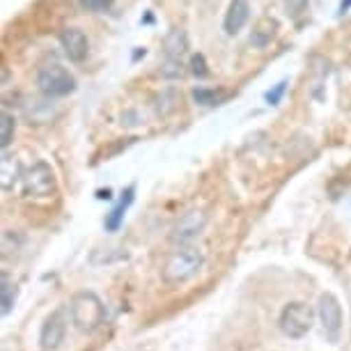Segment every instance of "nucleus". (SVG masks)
<instances>
[{
    "label": "nucleus",
    "instance_id": "obj_1",
    "mask_svg": "<svg viewBox=\"0 0 351 351\" xmlns=\"http://www.w3.org/2000/svg\"><path fill=\"white\" fill-rule=\"evenodd\" d=\"M69 317L78 330L92 333L106 324V306L95 291H76L69 301Z\"/></svg>",
    "mask_w": 351,
    "mask_h": 351
},
{
    "label": "nucleus",
    "instance_id": "obj_2",
    "mask_svg": "<svg viewBox=\"0 0 351 351\" xmlns=\"http://www.w3.org/2000/svg\"><path fill=\"white\" fill-rule=\"evenodd\" d=\"M202 264L204 255L200 250L193 246H184L168 255V260H165L161 269V278L165 285H184L202 269Z\"/></svg>",
    "mask_w": 351,
    "mask_h": 351
},
{
    "label": "nucleus",
    "instance_id": "obj_3",
    "mask_svg": "<svg viewBox=\"0 0 351 351\" xmlns=\"http://www.w3.org/2000/svg\"><path fill=\"white\" fill-rule=\"evenodd\" d=\"M37 85L46 97H67L76 90V78L58 60H49L37 71Z\"/></svg>",
    "mask_w": 351,
    "mask_h": 351
},
{
    "label": "nucleus",
    "instance_id": "obj_4",
    "mask_svg": "<svg viewBox=\"0 0 351 351\" xmlns=\"http://www.w3.org/2000/svg\"><path fill=\"white\" fill-rule=\"evenodd\" d=\"M315 310L303 301H291L280 313V330L291 340H301L313 330Z\"/></svg>",
    "mask_w": 351,
    "mask_h": 351
},
{
    "label": "nucleus",
    "instance_id": "obj_5",
    "mask_svg": "<svg viewBox=\"0 0 351 351\" xmlns=\"http://www.w3.org/2000/svg\"><path fill=\"white\" fill-rule=\"evenodd\" d=\"M21 191L25 197H51L56 193V175L44 161L32 163L21 172Z\"/></svg>",
    "mask_w": 351,
    "mask_h": 351
},
{
    "label": "nucleus",
    "instance_id": "obj_6",
    "mask_svg": "<svg viewBox=\"0 0 351 351\" xmlns=\"http://www.w3.org/2000/svg\"><path fill=\"white\" fill-rule=\"evenodd\" d=\"M317 315H319V322H322V328H324L326 340L330 344H335L342 335V306H340V301H337V296L330 294V291L322 294Z\"/></svg>",
    "mask_w": 351,
    "mask_h": 351
},
{
    "label": "nucleus",
    "instance_id": "obj_7",
    "mask_svg": "<svg viewBox=\"0 0 351 351\" xmlns=\"http://www.w3.org/2000/svg\"><path fill=\"white\" fill-rule=\"evenodd\" d=\"M67 328H69V313L67 310H56L44 319L42 330H39V347L44 351H56L60 349V344L67 337Z\"/></svg>",
    "mask_w": 351,
    "mask_h": 351
},
{
    "label": "nucleus",
    "instance_id": "obj_8",
    "mask_svg": "<svg viewBox=\"0 0 351 351\" xmlns=\"http://www.w3.org/2000/svg\"><path fill=\"white\" fill-rule=\"evenodd\" d=\"M207 221H209V216L200 209L186 211V214L175 223V228H172V232H170V239L184 246V243L193 241L195 237L202 234V230L207 228Z\"/></svg>",
    "mask_w": 351,
    "mask_h": 351
},
{
    "label": "nucleus",
    "instance_id": "obj_9",
    "mask_svg": "<svg viewBox=\"0 0 351 351\" xmlns=\"http://www.w3.org/2000/svg\"><path fill=\"white\" fill-rule=\"evenodd\" d=\"M60 42H62V49H64V56H67L71 62H83L85 58H88L90 44H88V37H85L83 30L67 28L60 35Z\"/></svg>",
    "mask_w": 351,
    "mask_h": 351
},
{
    "label": "nucleus",
    "instance_id": "obj_10",
    "mask_svg": "<svg viewBox=\"0 0 351 351\" xmlns=\"http://www.w3.org/2000/svg\"><path fill=\"white\" fill-rule=\"evenodd\" d=\"M134 197H136V186H129L127 191H122V197L120 202L112 207L108 214H106V221H104V228L106 232H117L122 228L124 223V216H127V209L134 204Z\"/></svg>",
    "mask_w": 351,
    "mask_h": 351
},
{
    "label": "nucleus",
    "instance_id": "obj_11",
    "mask_svg": "<svg viewBox=\"0 0 351 351\" xmlns=\"http://www.w3.org/2000/svg\"><path fill=\"white\" fill-rule=\"evenodd\" d=\"M248 16H250L248 0H232L228 14H225V32H228V35H237V32L246 25Z\"/></svg>",
    "mask_w": 351,
    "mask_h": 351
},
{
    "label": "nucleus",
    "instance_id": "obj_12",
    "mask_svg": "<svg viewBox=\"0 0 351 351\" xmlns=\"http://www.w3.org/2000/svg\"><path fill=\"white\" fill-rule=\"evenodd\" d=\"M163 51L168 56V60H180L186 53V35L182 30H170L168 37L163 39Z\"/></svg>",
    "mask_w": 351,
    "mask_h": 351
},
{
    "label": "nucleus",
    "instance_id": "obj_13",
    "mask_svg": "<svg viewBox=\"0 0 351 351\" xmlns=\"http://www.w3.org/2000/svg\"><path fill=\"white\" fill-rule=\"evenodd\" d=\"M16 285L10 280L8 274H3V287H0V301H3V317H8L12 313L16 303Z\"/></svg>",
    "mask_w": 351,
    "mask_h": 351
},
{
    "label": "nucleus",
    "instance_id": "obj_14",
    "mask_svg": "<svg viewBox=\"0 0 351 351\" xmlns=\"http://www.w3.org/2000/svg\"><path fill=\"white\" fill-rule=\"evenodd\" d=\"M12 138H14V117L5 110L3 117H0V145L8 147V145L12 143Z\"/></svg>",
    "mask_w": 351,
    "mask_h": 351
},
{
    "label": "nucleus",
    "instance_id": "obj_15",
    "mask_svg": "<svg viewBox=\"0 0 351 351\" xmlns=\"http://www.w3.org/2000/svg\"><path fill=\"white\" fill-rule=\"evenodd\" d=\"M104 253V257H97V260H90L95 267H101V264H112V262H120V260H127V253L117 248H99Z\"/></svg>",
    "mask_w": 351,
    "mask_h": 351
},
{
    "label": "nucleus",
    "instance_id": "obj_16",
    "mask_svg": "<svg viewBox=\"0 0 351 351\" xmlns=\"http://www.w3.org/2000/svg\"><path fill=\"white\" fill-rule=\"evenodd\" d=\"M193 99H195L197 104H202V106H214L218 101H223L225 95H216V90L197 88V90H193Z\"/></svg>",
    "mask_w": 351,
    "mask_h": 351
},
{
    "label": "nucleus",
    "instance_id": "obj_17",
    "mask_svg": "<svg viewBox=\"0 0 351 351\" xmlns=\"http://www.w3.org/2000/svg\"><path fill=\"white\" fill-rule=\"evenodd\" d=\"M191 74L197 76V78H207L209 76V69H207V60H204L202 53L191 58Z\"/></svg>",
    "mask_w": 351,
    "mask_h": 351
},
{
    "label": "nucleus",
    "instance_id": "obj_18",
    "mask_svg": "<svg viewBox=\"0 0 351 351\" xmlns=\"http://www.w3.org/2000/svg\"><path fill=\"white\" fill-rule=\"evenodd\" d=\"M285 90H287V81H280L274 90H269L267 95H264V99H267V104H269V106H278V104H280V99H282V95H285Z\"/></svg>",
    "mask_w": 351,
    "mask_h": 351
},
{
    "label": "nucleus",
    "instance_id": "obj_19",
    "mask_svg": "<svg viewBox=\"0 0 351 351\" xmlns=\"http://www.w3.org/2000/svg\"><path fill=\"white\" fill-rule=\"evenodd\" d=\"M306 5L308 0H285V8H287V14L289 16H301L303 12H306Z\"/></svg>",
    "mask_w": 351,
    "mask_h": 351
},
{
    "label": "nucleus",
    "instance_id": "obj_20",
    "mask_svg": "<svg viewBox=\"0 0 351 351\" xmlns=\"http://www.w3.org/2000/svg\"><path fill=\"white\" fill-rule=\"evenodd\" d=\"M83 8H88L90 12H106L112 8V3L115 0H81Z\"/></svg>",
    "mask_w": 351,
    "mask_h": 351
},
{
    "label": "nucleus",
    "instance_id": "obj_21",
    "mask_svg": "<svg viewBox=\"0 0 351 351\" xmlns=\"http://www.w3.org/2000/svg\"><path fill=\"white\" fill-rule=\"evenodd\" d=\"M97 197H99V200H110V197H112V191H110V189H106V191H97Z\"/></svg>",
    "mask_w": 351,
    "mask_h": 351
}]
</instances>
